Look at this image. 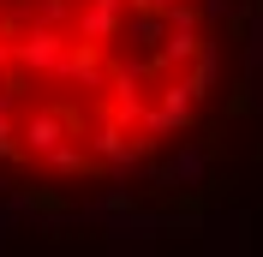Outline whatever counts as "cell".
Here are the masks:
<instances>
[{
  "label": "cell",
  "mask_w": 263,
  "mask_h": 257,
  "mask_svg": "<svg viewBox=\"0 0 263 257\" xmlns=\"http://www.w3.org/2000/svg\"><path fill=\"white\" fill-rule=\"evenodd\" d=\"M228 78V0H0V179L96 192L192 144Z\"/></svg>",
  "instance_id": "obj_1"
}]
</instances>
